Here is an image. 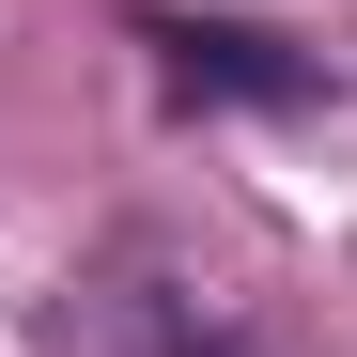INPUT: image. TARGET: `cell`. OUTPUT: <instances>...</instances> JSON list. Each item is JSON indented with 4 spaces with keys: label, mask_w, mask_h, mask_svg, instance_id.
<instances>
[{
    "label": "cell",
    "mask_w": 357,
    "mask_h": 357,
    "mask_svg": "<svg viewBox=\"0 0 357 357\" xmlns=\"http://www.w3.org/2000/svg\"><path fill=\"white\" fill-rule=\"evenodd\" d=\"M140 47H155V78L187 93V109H295V93H311L295 47L233 31V16H171V31H140Z\"/></svg>",
    "instance_id": "obj_1"
}]
</instances>
